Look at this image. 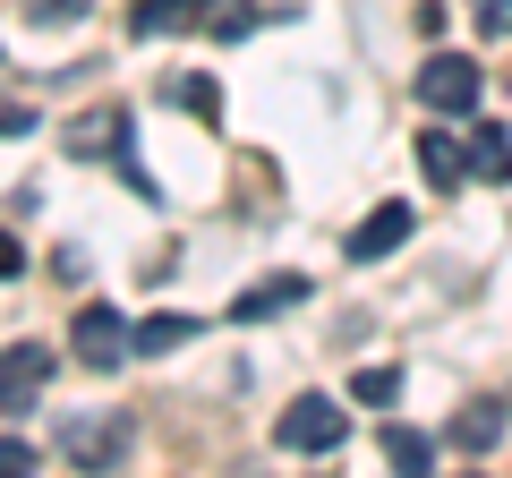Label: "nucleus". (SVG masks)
<instances>
[{"label":"nucleus","mask_w":512,"mask_h":478,"mask_svg":"<svg viewBox=\"0 0 512 478\" xmlns=\"http://www.w3.org/2000/svg\"><path fill=\"white\" fill-rule=\"evenodd\" d=\"M453 444L461 453H495V444H504V402H470L453 419Z\"/></svg>","instance_id":"10"},{"label":"nucleus","mask_w":512,"mask_h":478,"mask_svg":"<svg viewBox=\"0 0 512 478\" xmlns=\"http://www.w3.org/2000/svg\"><path fill=\"white\" fill-rule=\"evenodd\" d=\"M26 129H35V111H26V103H9V94H0V137H26Z\"/></svg>","instance_id":"18"},{"label":"nucleus","mask_w":512,"mask_h":478,"mask_svg":"<svg viewBox=\"0 0 512 478\" xmlns=\"http://www.w3.org/2000/svg\"><path fill=\"white\" fill-rule=\"evenodd\" d=\"M0 470H35V444H26V436H0Z\"/></svg>","instance_id":"19"},{"label":"nucleus","mask_w":512,"mask_h":478,"mask_svg":"<svg viewBox=\"0 0 512 478\" xmlns=\"http://www.w3.org/2000/svg\"><path fill=\"white\" fill-rule=\"evenodd\" d=\"M384 461H393V470H427V461H436V436H427V427L384 419Z\"/></svg>","instance_id":"14"},{"label":"nucleus","mask_w":512,"mask_h":478,"mask_svg":"<svg viewBox=\"0 0 512 478\" xmlns=\"http://www.w3.org/2000/svg\"><path fill=\"white\" fill-rule=\"evenodd\" d=\"M299 299H308V282H299V274H274V282H256V291H239L231 316H239V325H256V316H282V308H299Z\"/></svg>","instance_id":"9"},{"label":"nucleus","mask_w":512,"mask_h":478,"mask_svg":"<svg viewBox=\"0 0 512 478\" xmlns=\"http://www.w3.org/2000/svg\"><path fill=\"white\" fill-rule=\"evenodd\" d=\"M470 171H478V180H512V137L495 129V120L470 129Z\"/></svg>","instance_id":"13"},{"label":"nucleus","mask_w":512,"mask_h":478,"mask_svg":"<svg viewBox=\"0 0 512 478\" xmlns=\"http://www.w3.org/2000/svg\"><path fill=\"white\" fill-rule=\"evenodd\" d=\"M410 94H419L427 111H478V60L436 52V60L419 69V86H410Z\"/></svg>","instance_id":"2"},{"label":"nucleus","mask_w":512,"mask_h":478,"mask_svg":"<svg viewBox=\"0 0 512 478\" xmlns=\"http://www.w3.org/2000/svg\"><path fill=\"white\" fill-rule=\"evenodd\" d=\"M419 171H427L436 188H461V171H470V146H453L444 129H427V137H419Z\"/></svg>","instance_id":"11"},{"label":"nucleus","mask_w":512,"mask_h":478,"mask_svg":"<svg viewBox=\"0 0 512 478\" xmlns=\"http://www.w3.org/2000/svg\"><path fill=\"white\" fill-rule=\"evenodd\" d=\"M60 137H69V154H77V163H94V154H120L128 146V111H86V120H69V129H60Z\"/></svg>","instance_id":"8"},{"label":"nucleus","mask_w":512,"mask_h":478,"mask_svg":"<svg viewBox=\"0 0 512 478\" xmlns=\"http://www.w3.org/2000/svg\"><path fill=\"white\" fill-rule=\"evenodd\" d=\"M171 94H180V103L197 111V120H222V86H214V77H180Z\"/></svg>","instance_id":"15"},{"label":"nucleus","mask_w":512,"mask_h":478,"mask_svg":"<svg viewBox=\"0 0 512 478\" xmlns=\"http://www.w3.org/2000/svg\"><path fill=\"white\" fill-rule=\"evenodd\" d=\"M205 9H214V0H137V9H128V35H137V43L188 35V26H205Z\"/></svg>","instance_id":"7"},{"label":"nucleus","mask_w":512,"mask_h":478,"mask_svg":"<svg viewBox=\"0 0 512 478\" xmlns=\"http://www.w3.org/2000/svg\"><path fill=\"white\" fill-rule=\"evenodd\" d=\"M350 393H359V402H393L402 376H393V368H359V376H350Z\"/></svg>","instance_id":"17"},{"label":"nucleus","mask_w":512,"mask_h":478,"mask_svg":"<svg viewBox=\"0 0 512 478\" xmlns=\"http://www.w3.org/2000/svg\"><path fill=\"white\" fill-rule=\"evenodd\" d=\"M342 436H350V419H342V402H325V393H299V402L274 419L282 453H333Z\"/></svg>","instance_id":"1"},{"label":"nucleus","mask_w":512,"mask_h":478,"mask_svg":"<svg viewBox=\"0 0 512 478\" xmlns=\"http://www.w3.org/2000/svg\"><path fill=\"white\" fill-rule=\"evenodd\" d=\"M43 385H52V350L43 342H9L0 350V410H26Z\"/></svg>","instance_id":"4"},{"label":"nucleus","mask_w":512,"mask_h":478,"mask_svg":"<svg viewBox=\"0 0 512 478\" xmlns=\"http://www.w3.org/2000/svg\"><path fill=\"white\" fill-rule=\"evenodd\" d=\"M77 359H86V368H120L128 359V325H120V308H103V299H94V308H77Z\"/></svg>","instance_id":"5"},{"label":"nucleus","mask_w":512,"mask_h":478,"mask_svg":"<svg viewBox=\"0 0 512 478\" xmlns=\"http://www.w3.org/2000/svg\"><path fill=\"white\" fill-rule=\"evenodd\" d=\"M188 333H205L197 316H146V325L128 333V350H137V359H163V350H180Z\"/></svg>","instance_id":"12"},{"label":"nucleus","mask_w":512,"mask_h":478,"mask_svg":"<svg viewBox=\"0 0 512 478\" xmlns=\"http://www.w3.org/2000/svg\"><path fill=\"white\" fill-rule=\"evenodd\" d=\"M18 274H26V257H18V239L0 231V282H18Z\"/></svg>","instance_id":"20"},{"label":"nucleus","mask_w":512,"mask_h":478,"mask_svg":"<svg viewBox=\"0 0 512 478\" xmlns=\"http://www.w3.org/2000/svg\"><path fill=\"white\" fill-rule=\"evenodd\" d=\"M128 436H137L128 419H77V427H60V453H69L77 470H120Z\"/></svg>","instance_id":"3"},{"label":"nucleus","mask_w":512,"mask_h":478,"mask_svg":"<svg viewBox=\"0 0 512 478\" xmlns=\"http://www.w3.org/2000/svg\"><path fill=\"white\" fill-rule=\"evenodd\" d=\"M470 18H478V35H487V43H504L512 35V0H470Z\"/></svg>","instance_id":"16"},{"label":"nucleus","mask_w":512,"mask_h":478,"mask_svg":"<svg viewBox=\"0 0 512 478\" xmlns=\"http://www.w3.org/2000/svg\"><path fill=\"white\" fill-rule=\"evenodd\" d=\"M402 239H410V205L393 197V205H376V214H367L359 231L342 239V257H350V265H376V257H393V248H402Z\"/></svg>","instance_id":"6"}]
</instances>
